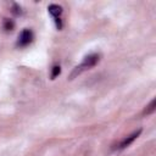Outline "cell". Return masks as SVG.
Here are the masks:
<instances>
[{
  "label": "cell",
  "instance_id": "cell-7",
  "mask_svg": "<svg viewBox=\"0 0 156 156\" xmlns=\"http://www.w3.org/2000/svg\"><path fill=\"white\" fill-rule=\"evenodd\" d=\"M60 73H61V67L58 65H54L52 68H51V76H50L51 79H55Z\"/></svg>",
  "mask_w": 156,
  "mask_h": 156
},
{
  "label": "cell",
  "instance_id": "cell-8",
  "mask_svg": "<svg viewBox=\"0 0 156 156\" xmlns=\"http://www.w3.org/2000/svg\"><path fill=\"white\" fill-rule=\"evenodd\" d=\"M12 12H13L15 15H21V13H22L21 6H18L17 4H13V6H12Z\"/></svg>",
  "mask_w": 156,
  "mask_h": 156
},
{
  "label": "cell",
  "instance_id": "cell-4",
  "mask_svg": "<svg viewBox=\"0 0 156 156\" xmlns=\"http://www.w3.org/2000/svg\"><path fill=\"white\" fill-rule=\"evenodd\" d=\"M48 11H49V13L54 17V20H56V18H61L60 16L62 15L63 9H62V6H60V5H57V4H51V5L48 6Z\"/></svg>",
  "mask_w": 156,
  "mask_h": 156
},
{
  "label": "cell",
  "instance_id": "cell-1",
  "mask_svg": "<svg viewBox=\"0 0 156 156\" xmlns=\"http://www.w3.org/2000/svg\"><path fill=\"white\" fill-rule=\"evenodd\" d=\"M99 61H100V55H99V54L93 52V54L87 55V56L83 58V61L80 62V65H78L77 67H74V69L72 71V73H71V79H73L76 76L80 74L82 72L93 68L94 66H96V65L99 63Z\"/></svg>",
  "mask_w": 156,
  "mask_h": 156
},
{
  "label": "cell",
  "instance_id": "cell-3",
  "mask_svg": "<svg viewBox=\"0 0 156 156\" xmlns=\"http://www.w3.org/2000/svg\"><path fill=\"white\" fill-rule=\"evenodd\" d=\"M33 32L30 29H23L21 32V34L18 35V40H17V46L20 48H24L27 45H29L33 41Z\"/></svg>",
  "mask_w": 156,
  "mask_h": 156
},
{
  "label": "cell",
  "instance_id": "cell-5",
  "mask_svg": "<svg viewBox=\"0 0 156 156\" xmlns=\"http://www.w3.org/2000/svg\"><path fill=\"white\" fill-rule=\"evenodd\" d=\"M2 28H4L6 32H11V30H13V28H15V22H13L12 20H10V18H5V20H4V23H2Z\"/></svg>",
  "mask_w": 156,
  "mask_h": 156
},
{
  "label": "cell",
  "instance_id": "cell-6",
  "mask_svg": "<svg viewBox=\"0 0 156 156\" xmlns=\"http://www.w3.org/2000/svg\"><path fill=\"white\" fill-rule=\"evenodd\" d=\"M155 110H156V99H152L150 101V104L146 106V108L144 111V115H151V113L155 112Z\"/></svg>",
  "mask_w": 156,
  "mask_h": 156
},
{
  "label": "cell",
  "instance_id": "cell-2",
  "mask_svg": "<svg viewBox=\"0 0 156 156\" xmlns=\"http://www.w3.org/2000/svg\"><path fill=\"white\" fill-rule=\"evenodd\" d=\"M140 134H141V128H139L138 130L133 132V133H132V134H129L128 136L123 138V139L119 141V144H118L115 149H116V150H118V151L124 150V149H126V147H128V146H129V145H130V144H132V143H133V141H134V140H135Z\"/></svg>",
  "mask_w": 156,
  "mask_h": 156
}]
</instances>
